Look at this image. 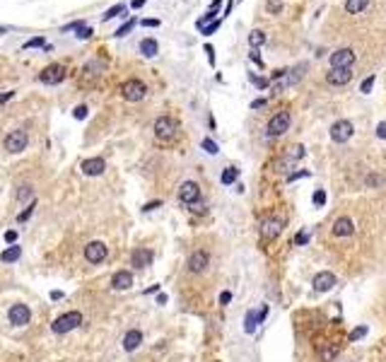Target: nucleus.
I'll return each mask as SVG.
<instances>
[{
    "label": "nucleus",
    "instance_id": "1",
    "mask_svg": "<svg viewBox=\"0 0 386 362\" xmlns=\"http://www.w3.org/2000/svg\"><path fill=\"white\" fill-rule=\"evenodd\" d=\"M82 324V314L80 312H68V314H63V317H58L53 321V333H70L73 329H77Z\"/></svg>",
    "mask_w": 386,
    "mask_h": 362
},
{
    "label": "nucleus",
    "instance_id": "2",
    "mask_svg": "<svg viewBox=\"0 0 386 362\" xmlns=\"http://www.w3.org/2000/svg\"><path fill=\"white\" fill-rule=\"evenodd\" d=\"M179 131V123L172 116H159V119L154 121V135L159 138V140H172Z\"/></svg>",
    "mask_w": 386,
    "mask_h": 362
},
{
    "label": "nucleus",
    "instance_id": "3",
    "mask_svg": "<svg viewBox=\"0 0 386 362\" xmlns=\"http://www.w3.org/2000/svg\"><path fill=\"white\" fill-rule=\"evenodd\" d=\"M290 111H278L273 119L268 121V126H265V133H268V138H278V135H283V133L290 128Z\"/></svg>",
    "mask_w": 386,
    "mask_h": 362
},
{
    "label": "nucleus",
    "instance_id": "4",
    "mask_svg": "<svg viewBox=\"0 0 386 362\" xmlns=\"http://www.w3.org/2000/svg\"><path fill=\"white\" fill-rule=\"evenodd\" d=\"M145 94H147V87H145V82H140V80H126L121 85V97L126 101H140Z\"/></svg>",
    "mask_w": 386,
    "mask_h": 362
},
{
    "label": "nucleus",
    "instance_id": "5",
    "mask_svg": "<svg viewBox=\"0 0 386 362\" xmlns=\"http://www.w3.org/2000/svg\"><path fill=\"white\" fill-rule=\"evenodd\" d=\"M63 80H66V66H61V63H51L39 75V82H44V85H58Z\"/></svg>",
    "mask_w": 386,
    "mask_h": 362
},
{
    "label": "nucleus",
    "instance_id": "6",
    "mask_svg": "<svg viewBox=\"0 0 386 362\" xmlns=\"http://www.w3.org/2000/svg\"><path fill=\"white\" fill-rule=\"evenodd\" d=\"M283 227H285L283 218H265L263 222H261V237H263L265 241H273V239L280 237Z\"/></svg>",
    "mask_w": 386,
    "mask_h": 362
},
{
    "label": "nucleus",
    "instance_id": "7",
    "mask_svg": "<svg viewBox=\"0 0 386 362\" xmlns=\"http://www.w3.org/2000/svg\"><path fill=\"white\" fill-rule=\"evenodd\" d=\"M355 63V51L353 48H338L331 54V68H338V70H350Z\"/></svg>",
    "mask_w": 386,
    "mask_h": 362
},
{
    "label": "nucleus",
    "instance_id": "8",
    "mask_svg": "<svg viewBox=\"0 0 386 362\" xmlns=\"http://www.w3.org/2000/svg\"><path fill=\"white\" fill-rule=\"evenodd\" d=\"M27 143H29V138H27V133L24 131H10L5 135V150L12 152V154L22 152L24 147H27Z\"/></svg>",
    "mask_w": 386,
    "mask_h": 362
},
{
    "label": "nucleus",
    "instance_id": "9",
    "mask_svg": "<svg viewBox=\"0 0 386 362\" xmlns=\"http://www.w3.org/2000/svg\"><path fill=\"white\" fill-rule=\"evenodd\" d=\"M106 253H109V249H106L104 241H89L87 246H85V258H87L89 264H101L106 258Z\"/></svg>",
    "mask_w": 386,
    "mask_h": 362
},
{
    "label": "nucleus",
    "instance_id": "10",
    "mask_svg": "<svg viewBox=\"0 0 386 362\" xmlns=\"http://www.w3.org/2000/svg\"><path fill=\"white\" fill-rule=\"evenodd\" d=\"M350 135H353V123L350 121H336L331 126V140H336V143H345V140H350Z\"/></svg>",
    "mask_w": 386,
    "mask_h": 362
},
{
    "label": "nucleus",
    "instance_id": "11",
    "mask_svg": "<svg viewBox=\"0 0 386 362\" xmlns=\"http://www.w3.org/2000/svg\"><path fill=\"white\" fill-rule=\"evenodd\" d=\"M8 319H10V324H15V326H27L29 319H32V312H29L27 304H12L10 312H8Z\"/></svg>",
    "mask_w": 386,
    "mask_h": 362
},
{
    "label": "nucleus",
    "instance_id": "12",
    "mask_svg": "<svg viewBox=\"0 0 386 362\" xmlns=\"http://www.w3.org/2000/svg\"><path fill=\"white\" fill-rule=\"evenodd\" d=\"M200 198V186L196 181H184L179 186V200L181 203H196Z\"/></svg>",
    "mask_w": 386,
    "mask_h": 362
},
{
    "label": "nucleus",
    "instance_id": "13",
    "mask_svg": "<svg viewBox=\"0 0 386 362\" xmlns=\"http://www.w3.org/2000/svg\"><path fill=\"white\" fill-rule=\"evenodd\" d=\"M208 264H210V256H208V251H203V249H198V251H193L188 256V271H191V273H203V271L208 268Z\"/></svg>",
    "mask_w": 386,
    "mask_h": 362
},
{
    "label": "nucleus",
    "instance_id": "14",
    "mask_svg": "<svg viewBox=\"0 0 386 362\" xmlns=\"http://www.w3.org/2000/svg\"><path fill=\"white\" fill-rule=\"evenodd\" d=\"M104 169H106V162L101 157H92V160H82L80 162V172L87 176H99L104 174Z\"/></svg>",
    "mask_w": 386,
    "mask_h": 362
},
{
    "label": "nucleus",
    "instance_id": "15",
    "mask_svg": "<svg viewBox=\"0 0 386 362\" xmlns=\"http://www.w3.org/2000/svg\"><path fill=\"white\" fill-rule=\"evenodd\" d=\"M311 285L316 292H328L333 285H336V275L328 273V271H323V273H316L314 275V280H311Z\"/></svg>",
    "mask_w": 386,
    "mask_h": 362
},
{
    "label": "nucleus",
    "instance_id": "16",
    "mask_svg": "<svg viewBox=\"0 0 386 362\" xmlns=\"http://www.w3.org/2000/svg\"><path fill=\"white\" fill-rule=\"evenodd\" d=\"M152 251L150 249H135V251L131 253V264L135 266V268H147V266L152 264Z\"/></svg>",
    "mask_w": 386,
    "mask_h": 362
},
{
    "label": "nucleus",
    "instance_id": "17",
    "mask_svg": "<svg viewBox=\"0 0 386 362\" xmlns=\"http://www.w3.org/2000/svg\"><path fill=\"white\" fill-rule=\"evenodd\" d=\"M350 77H353V73H350V70H338V68H331V73L326 75V80H328V85H333V87H341V85H348V82H350Z\"/></svg>",
    "mask_w": 386,
    "mask_h": 362
},
{
    "label": "nucleus",
    "instance_id": "18",
    "mask_svg": "<svg viewBox=\"0 0 386 362\" xmlns=\"http://www.w3.org/2000/svg\"><path fill=\"white\" fill-rule=\"evenodd\" d=\"M111 287L114 290H131L133 287V275L128 271H119V273H114L111 278Z\"/></svg>",
    "mask_w": 386,
    "mask_h": 362
},
{
    "label": "nucleus",
    "instance_id": "19",
    "mask_svg": "<svg viewBox=\"0 0 386 362\" xmlns=\"http://www.w3.org/2000/svg\"><path fill=\"white\" fill-rule=\"evenodd\" d=\"M353 232H355V225L350 218H338L333 222V234L336 237H350Z\"/></svg>",
    "mask_w": 386,
    "mask_h": 362
},
{
    "label": "nucleus",
    "instance_id": "20",
    "mask_svg": "<svg viewBox=\"0 0 386 362\" xmlns=\"http://www.w3.org/2000/svg\"><path fill=\"white\" fill-rule=\"evenodd\" d=\"M143 343V333L138 329H131L128 333H126V338H123V350H128V352H133L138 345Z\"/></svg>",
    "mask_w": 386,
    "mask_h": 362
},
{
    "label": "nucleus",
    "instance_id": "21",
    "mask_svg": "<svg viewBox=\"0 0 386 362\" xmlns=\"http://www.w3.org/2000/svg\"><path fill=\"white\" fill-rule=\"evenodd\" d=\"M302 75H304V66H297L295 70H287L285 77H283V80H280L278 85H280V89L287 87V85H295V82H297V80H299Z\"/></svg>",
    "mask_w": 386,
    "mask_h": 362
},
{
    "label": "nucleus",
    "instance_id": "22",
    "mask_svg": "<svg viewBox=\"0 0 386 362\" xmlns=\"http://www.w3.org/2000/svg\"><path fill=\"white\" fill-rule=\"evenodd\" d=\"M20 256H22V249H20L17 244H10V246H8L5 251L0 253V261H5V264H15V261H17Z\"/></svg>",
    "mask_w": 386,
    "mask_h": 362
},
{
    "label": "nucleus",
    "instance_id": "23",
    "mask_svg": "<svg viewBox=\"0 0 386 362\" xmlns=\"http://www.w3.org/2000/svg\"><path fill=\"white\" fill-rule=\"evenodd\" d=\"M157 51H159V46H157L154 39H143V41H140V54H143L145 58H154Z\"/></svg>",
    "mask_w": 386,
    "mask_h": 362
},
{
    "label": "nucleus",
    "instance_id": "24",
    "mask_svg": "<svg viewBox=\"0 0 386 362\" xmlns=\"http://www.w3.org/2000/svg\"><path fill=\"white\" fill-rule=\"evenodd\" d=\"M367 5H369V0H345V10L350 15H360Z\"/></svg>",
    "mask_w": 386,
    "mask_h": 362
},
{
    "label": "nucleus",
    "instance_id": "25",
    "mask_svg": "<svg viewBox=\"0 0 386 362\" xmlns=\"http://www.w3.org/2000/svg\"><path fill=\"white\" fill-rule=\"evenodd\" d=\"M265 44V34L261 32V29H254V32L249 34V46L251 48H258V46Z\"/></svg>",
    "mask_w": 386,
    "mask_h": 362
},
{
    "label": "nucleus",
    "instance_id": "26",
    "mask_svg": "<svg viewBox=\"0 0 386 362\" xmlns=\"http://www.w3.org/2000/svg\"><path fill=\"white\" fill-rule=\"evenodd\" d=\"M237 176H239V169L227 167V169L222 172V184H234V181H237Z\"/></svg>",
    "mask_w": 386,
    "mask_h": 362
},
{
    "label": "nucleus",
    "instance_id": "27",
    "mask_svg": "<svg viewBox=\"0 0 386 362\" xmlns=\"http://www.w3.org/2000/svg\"><path fill=\"white\" fill-rule=\"evenodd\" d=\"M126 12V5H114V8H109V10L104 12V22L106 20H114V17H119V15H123Z\"/></svg>",
    "mask_w": 386,
    "mask_h": 362
},
{
    "label": "nucleus",
    "instance_id": "28",
    "mask_svg": "<svg viewBox=\"0 0 386 362\" xmlns=\"http://www.w3.org/2000/svg\"><path fill=\"white\" fill-rule=\"evenodd\" d=\"M256 324H258V314H256V312H249V314H246V333H254Z\"/></svg>",
    "mask_w": 386,
    "mask_h": 362
},
{
    "label": "nucleus",
    "instance_id": "29",
    "mask_svg": "<svg viewBox=\"0 0 386 362\" xmlns=\"http://www.w3.org/2000/svg\"><path fill=\"white\" fill-rule=\"evenodd\" d=\"M34 208H36V200H32L29 205H27V210H22L20 215H17V222H27V220L32 218V213H34Z\"/></svg>",
    "mask_w": 386,
    "mask_h": 362
},
{
    "label": "nucleus",
    "instance_id": "30",
    "mask_svg": "<svg viewBox=\"0 0 386 362\" xmlns=\"http://www.w3.org/2000/svg\"><path fill=\"white\" fill-rule=\"evenodd\" d=\"M374 82H376V75H369L362 85H360V92H362V94H369V92H372V87H374Z\"/></svg>",
    "mask_w": 386,
    "mask_h": 362
},
{
    "label": "nucleus",
    "instance_id": "31",
    "mask_svg": "<svg viewBox=\"0 0 386 362\" xmlns=\"http://www.w3.org/2000/svg\"><path fill=\"white\" fill-rule=\"evenodd\" d=\"M249 80H251V82H254V85H256V87H258V89H265V87H268V85H270V82H268L265 77H258V75H254V73L249 75Z\"/></svg>",
    "mask_w": 386,
    "mask_h": 362
},
{
    "label": "nucleus",
    "instance_id": "32",
    "mask_svg": "<svg viewBox=\"0 0 386 362\" xmlns=\"http://www.w3.org/2000/svg\"><path fill=\"white\" fill-rule=\"evenodd\" d=\"M268 12H270V15L283 12V0H268Z\"/></svg>",
    "mask_w": 386,
    "mask_h": 362
},
{
    "label": "nucleus",
    "instance_id": "33",
    "mask_svg": "<svg viewBox=\"0 0 386 362\" xmlns=\"http://www.w3.org/2000/svg\"><path fill=\"white\" fill-rule=\"evenodd\" d=\"M203 150H205V152H210V154H217V143H215V140H210V138H205V140H203Z\"/></svg>",
    "mask_w": 386,
    "mask_h": 362
},
{
    "label": "nucleus",
    "instance_id": "34",
    "mask_svg": "<svg viewBox=\"0 0 386 362\" xmlns=\"http://www.w3.org/2000/svg\"><path fill=\"white\" fill-rule=\"evenodd\" d=\"M133 27H135V20H128V22L123 24V27H119V29H116V36H126V34L133 29Z\"/></svg>",
    "mask_w": 386,
    "mask_h": 362
},
{
    "label": "nucleus",
    "instance_id": "35",
    "mask_svg": "<svg viewBox=\"0 0 386 362\" xmlns=\"http://www.w3.org/2000/svg\"><path fill=\"white\" fill-rule=\"evenodd\" d=\"M73 116H75V119H87V107H85V104L75 107V109H73Z\"/></svg>",
    "mask_w": 386,
    "mask_h": 362
},
{
    "label": "nucleus",
    "instance_id": "36",
    "mask_svg": "<svg viewBox=\"0 0 386 362\" xmlns=\"http://www.w3.org/2000/svg\"><path fill=\"white\" fill-rule=\"evenodd\" d=\"M311 200H314V205H323V203H326V193H323V191H314Z\"/></svg>",
    "mask_w": 386,
    "mask_h": 362
},
{
    "label": "nucleus",
    "instance_id": "37",
    "mask_svg": "<svg viewBox=\"0 0 386 362\" xmlns=\"http://www.w3.org/2000/svg\"><path fill=\"white\" fill-rule=\"evenodd\" d=\"M217 27H220V20H215V22L205 24V27H203V34H205V36H210L212 32H217Z\"/></svg>",
    "mask_w": 386,
    "mask_h": 362
},
{
    "label": "nucleus",
    "instance_id": "38",
    "mask_svg": "<svg viewBox=\"0 0 386 362\" xmlns=\"http://www.w3.org/2000/svg\"><path fill=\"white\" fill-rule=\"evenodd\" d=\"M36 46H46V41L41 39V36H36V39H32V41H27L24 48H36Z\"/></svg>",
    "mask_w": 386,
    "mask_h": 362
},
{
    "label": "nucleus",
    "instance_id": "39",
    "mask_svg": "<svg viewBox=\"0 0 386 362\" xmlns=\"http://www.w3.org/2000/svg\"><path fill=\"white\" fill-rule=\"evenodd\" d=\"M17 198H20V200H27V198H32V188H29V186H22L20 191H17Z\"/></svg>",
    "mask_w": 386,
    "mask_h": 362
},
{
    "label": "nucleus",
    "instance_id": "40",
    "mask_svg": "<svg viewBox=\"0 0 386 362\" xmlns=\"http://www.w3.org/2000/svg\"><path fill=\"white\" fill-rule=\"evenodd\" d=\"M249 58H251V61H254V63H256V66H258V68H263V58L258 56V51H256V48H251V54H249Z\"/></svg>",
    "mask_w": 386,
    "mask_h": 362
},
{
    "label": "nucleus",
    "instance_id": "41",
    "mask_svg": "<svg viewBox=\"0 0 386 362\" xmlns=\"http://www.w3.org/2000/svg\"><path fill=\"white\" fill-rule=\"evenodd\" d=\"M89 36H92V29L89 27H80L77 29V39H89Z\"/></svg>",
    "mask_w": 386,
    "mask_h": 362
},
{
    "label": "nucleus",
    "instance_id": "42",
    "mask_svg": "<svg viewBox=\"0 0 386 362\" xmlns=\"http://www.w3.org/2000/svg\"><path fill=\"white\" fill-rule=\"evenodd\" d=\"M364 333H367V329H364V326H360V329H355L353 333H350V340H360Z\"/></svg>",
    "mask_w": 386,
    "mask_h": 362
},
{
    "label": "nucleus",
    "instance_id": "43",
    "mask_svg": "<svg viewBox=\"0 0 386 362\" xmlns=\"http://www.w3.org/2000/svg\"><path fill=\"white\" fill-rule=\"evenodd\" d=\"M376 135H379V138H384V140H386V121H381V123L376 126Z\"/></svg>",
    "mask_w": 386,
    "mask_h": 362
},
{
    "label": "nucleus",
    "instance_id": "44",
    "mask_svg": "<svg viewBox=\"0 0 386 362\" xmlns=\"http://www.w3.org/2000/svg\"><path fill=\"white\" fill-rule=\"evenodd\" d=\"M159 205H162V200H150V203H147V205H145V213H150V210H154V208H159Z\"/></svg>",
    "mask_w": 386,
    "mask_h": 362
},
{
    "label": "nucleus",
    "instance_id": "45",
    "mask_svg": "<svg viewBox=\"0 0 386 362\" xmlns=\"http://www.w3.org/2000/svg\"><path fill=\"white\" fill-rule=\"evenodd\" d=\"M205 54H208V61H210V66H215V51H212V46H205Z\"/></svg>",
    "mask_w": 386,
    "mask_h": 362
},
{
    "label": "nucleus",
    "instance_id": "46",
    "mask_svg": "<svg viewBox=\"0 0 386 362\" xmlns=\"http://www.w3.org/2000/svg\"><path fill=\"white\" fill-rule=\"evenodd\" d=\"M307 241H309V234H304V232H299L295 237V244H307Z\"/></svg>",
    "mask_w": 386,
    "mask_h": 362
},
{
    "label": "nucleus",
    "instance_id": "47",
    "mask_svg": "<svg viewBox=\"0 0 386 362\" xmlns=\"http://www.w3.org/2000/svg\"><path fill=\"white\" fill-rule=\"evenodd\" d=\"M15 239H17V232H15V230L5 232V241H10V244H15Z\"/></svg>",
    "mask_w": 386,
    "mask_h": 362
},
{
    "label": "nucleus",
    "instance_id": "48",
    "mask_svg": "<svg viewBox=\"0 0 386 362\" xmlns=\"http://www.w3.org/2000/svg\"><path fill=\"white\" fill-rule=\"evenodd\" d=\"M261 107H265V97L263 99H254V101H251V109H261Z\"/></svg>",
    "mask_w": 386,
    "mask_h": 362
},
{
    "label": "nucleus",
    "instance_id": "49",
    "mask_svg": "<svg viewBox=\"0 0 386 362\" xmlns=\"http://www.w3.org/2000/svg\"><path fill=\"white\" fill-rule=\"evenodd\" d=\"M230 299H232V292H222V295H220V304H230Z\"/></svg>",
    "mask_w": 386,
    "mask_h": 362
},
{
    "label": "nucleus",
    "instance_id": "50",
    "mask_svg": "<svg viewBox=\"0 0 386 362\" xmlns=\"http://www.w3.org/2000/svg\"><path fill=\"white\" fill-rule=\"evenodd\" d=\"M159 20H143V27H157Z\"/></svg>",
    "mask_w": 386,
    "mask_h": 362
},
{
    "label": "nucleus",
    "instance_id": "51",
    "mask_svg": "<svg viewBox=\"0 0 386 362\" xmlns=\"http://www.w3.org/2000/svg\"><path fill=\"white\" fill-rule=\"evenodd\" d=\"M268 317V307H263L261 309V312H258V321H261V324H263V319Z\"/></svg>",
    "mask_w": 386,
    "mask_h": 362
},
{
    "label": "nucleus",
    "instance_id": "52",
    "mask_svg": "<svg viewBox=\"0 0 386 362\" xmlns=\"http://www.w3.org/2000/svg\"><path fill=\"white\" fill-rule=\"evenodd\" d=\"M299 176H309V172H304V169H302V172H297V174L290 176V181H295V179H299Z\"/></svg>",
    "mask_w": 386,
    "mask_h": 362
},
{
    "label": "nucleus",
    "instance_id": "53",
    "mask_svg": "<svg viewBox=\"0 0 386 362\" xmlns=\"http://www.w3.org/2000/svg\"><path fill=\"white\" fill-rule=\"evenodd\" d=\"M8 99H12V92H5V94H0V104H3V101H8Z\"/></svg>",
    "mask_w": 386,
    "mask_h": 362
},
{
    "label": "nucleus",
    "instance_id": "54",
    "mask_svg": "<svg viewBox=\"0 0 386 362\" xmlns=\"http://www.w3.org/2000/svg\"><path fill=\"white\" fill-rule=\"evenodd\" d=\"M367 184H369V186H374V184H379V176H369V179H367Z\"/></svg>",
    "mask_w": 386,
    "mask_h": 362
},
{
    "label": "nucleus",
    "instance_id": "55",
    "mask_svg": "<svg viewBox=\"0 0 386 362\" xmlns=\"http://www.w3.org/2000/svg\"><path fill=\"white\" fill-rule=\"evenodd\" d=\"M61 297H63V292H61V290H53V292H51V299H61Z\"/></svg>",
    "mask_w": 386,
    "mask_h": 362
},
{
    "label": "nucleus",
    "instance_id": "56",
    "mask_svg": "<svg viewBox=\"0 0 386 362\" xmlns=\"http://www.w3.org/2000/svg\"><path fill=\"white\" fill-rule=\"evenodd\" d=\"M131 5H133V8H143V5H145V0H133Z\"/></svg>",
    "mask_w": 386,
    "mask_h": 362
},
{
    "label": "nucleus",
    "instance_id": "57",
    "mask_svg": "<svg viewBox=\"0 0 386 362\" xmlns=\"http://www.w3.org/2000/svg\"><path fill=\"white\" fill-rule=\"evenodd\" d=\"M0 32H3V29H0Z\"/></svg>",
    "mask_w": 386,
    "mask_h": 362
}]
</instances>
